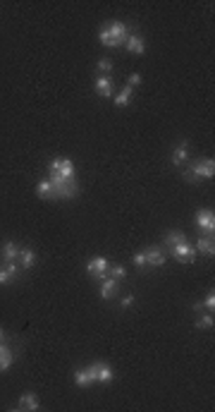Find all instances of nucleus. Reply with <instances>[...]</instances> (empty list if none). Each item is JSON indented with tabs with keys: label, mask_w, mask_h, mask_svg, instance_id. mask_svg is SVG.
Here are the masks:
<instances>
[{
	"label": "nucleus",
	"mask_w": 215,
	"mask_h": 412,
	"mask_svg": "<svg viewBox=\"0 0 215 412\" xmlns=\"http://www.w3.org/2000/svg\"><path fill=\"white\" fill-rule=\"evenodd\" d=\"M129 34L132 32H129V27L124 22H110L98 32V41L106 48H118V46H124Z\"/></svg>",
	"instance_id": "1"
},
{
	"label": "nucleus",
	"mask_w": 215,
	"mask_h": 412,
	"mask_svg": "<svg viewBox=\"0 0 215 412\" xmlns=\"http://www.w3.org/2000/svg\"><path fill=\"white\" fill-rule=\"evenodd\" d=\"M215 175V161L213 158H198L196 163L189 165V170L184 173L186 180H213Z\"/></svg>",
	"instance_id": "2"
},
{
	"label": "nucleus",
	"mask_w": 215,
	"mask_h": 412,
	"mask_svg": "<svg viewBox=\"0 0 215 412\" xmlns=\"http://www.w3.org/2000/svg\"><path fill=\"white\" fill-rule=\"evenodd\" d=\"M196 228L204 238H213V230H215V214L213 209H201L196 211Z\"/></svg>",
	"instance_id": "3"
},
{
	"label": "nucleus",
	"mask_w": 215,
	"mask_h": 412,
	"mask_svg": "<svg viewBox=\"0 0 215 412\" xmlns=\"http://www.w3.org/2000/svg\"><path fill=\"white\" fill-rule=\"evenodd\" d=\"M50 173H58L62 180H76V165L70 158H53L48 165Z\"/></svg>",
	"instance_id": "4"
},
{
	"label": "nucleus",
	"mask_w": 215,
	"mask_h": 412,
	"mask_svg": "<svg viewBox=\"0 0 215 412\" xmlns=\"http://www.w3.org/2000/svg\"><path fill=\"white\" fill-rule=\"evenodd\" d=\"M108 269H110V261L106 257H94V259H88V264H86V273L98 278V281L108 278Z\"/></svg>",
	"instance_id": "5"
},
{
	"label": "nucleus",
	"mask_w": 215,
	"mask_h": 412,
	"mask_svg": "<svg viewBox=\"0 0 215 412\" xmlns=\"http://www.w3.org/2000/svg\"><path fill=\"white\" fill-rule=\"evenodd\" d=\"M172 250V257L177 261H182V264H192L194 259H196V250H194V245L186 240V242H182V245H174V247H170Z\"/></svg>",
	"instance_id": "6"
},
{
	"label": "nucleus",
	"mask_w": 215,
	"mask_h": 412,
	"mask_svg": "<svg viewBox=\"0 0 215 412\" xmlns=\"http://www.w3.org/2000/svg\"><path fill=\"white\" fill-rule=\"evenodd\" d=\"M74 383L79 388H88L96 383V364H88L86 369H76L74 371Z\"/></svg>",
	"instance_id": "7"
},
{
	"label": "nucleus",
	"mask_w": 215,
	"mask_h": 412,
	"mask_svg": "<svg viewBox=\"0 0 215 412\" xmlns=\"http://www.w3.org/2000/svg\"><path fill=\"white\" fill-rule=\"evenodd\" d=\"M94 89H96L98 96H103V98H110L115 94V84H112L110 75H98L96 79H94Z\"/></svg>",
	"instance_id": "8"
},
{
	"label": "nucleus",
	"mask_w": 215,
	"mask_h": 412,
	"mask_svg": "<svg viewBox=\"0 0 215 412\" xmlns=\"http://www.w3.org/2000/svg\"><path fill=\"white\" fill-rule=\"evenodd\" d=\"M14 410H41V400H38V395L34 393V390H26V393H22L20 395V402H17V407Z\"/></svg>",
	"instance_id": "9"
},
{
	"label": "nucleus",
	"mask_w": 215,
	"mask_h": 412,
	"mask_svg": "<svg viewBox=\"0 0 215 412\" xmlns=\"http://www.w3.org/2000/svg\"><path fill=\"white\" fill-rule=\"evenodd\" d=\"M186 158H189V141L184 139V141H180V144L172 149L170 161H172V165H184V163H186Z\"/></svg>",
	"instance_id": "10"
},
{
	"label": "nucleus",
	"mask_w": 215,
	"mask_h": 412,
	"mask_svg": "<svg viewBox=\"0 0 215 412\" xmlns=\"http://www.w3.org/2000/svg\"><path fill=\"white\" fill-rule=\"evenodd\" d=\"M20 276V266H17V261H5L2 266H0V285H8L12 278H17Z\"/></svg>",
	"instance_id": "11"
},
{
	"label": "nucleus",
	"mask_w": 215,
	"mask_h": 412,
	"mask_svg": "<svg viewBox=\"0 0 215 412\" xmlns=\"http://www.w3.org/2000/svg\"><path fill=\"white\" fill-rule=\"evenodd\" d=\"M144 254H146V266L160 269L162 264H165V252L160 247H148V250H144Z\"/></svg>",
	"instance_id": "12"
},
{
	"label": "nucleus",
	"mask_w": 215,
	"mask_h": 412,
	"mask_svg": "<svg viewBox=\"0 0 215 412\" xmlns=\"http://www.w3.org/2000/svg\"><path fill=\"white\" fill-rule=\"evenodd\" d=\"M96 364V383H112L115 379V371L108 362H94Z\"/></svg>",
	"instance_id": "13"
},
{
	"label": "nucleus",
	"mask_w": 215,
	"mask_h": 412,
	"mask_svg": "<svg viewBox=\"0 0 215 412\" xmlns=\"http://www.w3.org/2000/svg\"><path fill=\"white\" fill-rule=\"evenodd\" d=\"M118 290H120V281L110 278V276L100 281V297H103V300H112V297L118 295Z\"/></svg>",
	"instance_id": "14"
},
{
	"label": "nucleus",
	"mask_w": 215,
	"mask_h": 412,
	"mask_svg": "<svg viewBox=\"0 0 215 412\" xmlns=\"http://www.w3.org/2000/svg\"><path fill=\"white\" fill-rule=\"evenodd\" d=\"M124 46H127V51L132 55H144L146 53V44H144V39H141L139 34H129V39L124 41Z\"/></svg>",
	"instance_id": "15"
},
{
	"label": "nucleus",
	"mask_w": 215,
	"mask_h": 412,
	"mask_svg": "<svg viewBox=\"0 0 215 412\" xmlns=\"http://www.w3.org/2000/svg\"><path fill=\"white\" fill-rule=\"evenodd\" d=\"M20 252H22L20 245H17V242H12V240H8V242L2 245V259H5V261H17V259H20Z\"/></svg>",
	"instance_id": "16"
},
{
	"label": "nucleus",
	"mask_w": 215,
	"mask_h": 412,
	"mask_svg": "<svg viewBox=\"0 0 215 412\" xmlns=\"http://www.w3.org/2000/svg\"><path fill=\"white\" fill-rule=\"evenodd\" d=\"M194 250L196 252H201V254H206V257H213L215 254V245H213V238H201L196 240V245H194Z\"/></svg>",
	"instance_id": "17"
},
{
	"label": "nucleus",
	"mask_w": 215,
	"mask_h": 412,
	"mask_svg": "<svg viewBox=\"0 0 215 412\" xmlns=\"http://www.w3.org/2000/svg\"><path fill=\"white\" fill-rule=\"evenodd\" d=\"M20 266L24 269V271H29L34 264H36V252L34 250H29V247H22V252H20Z\"/></svg>",
	"instance_id": "18"
},
{
	"label": "nucleus",
	"mask_w": 215,
	"mask_h": 412,
	"mask_svg": "<svg viewBox=\"0 0 215 412\" xmlns=\"http://www.w3.org/2000/svg\"><path fill=\"white\" fill-rule=\"evenodd\" d=\"M132 96H134V89H132V87H122L118 94H115V106H118V108H124V106H129Z\"/></svg>",
	"instance_id": "19"
},
{
	"label": "nucleus",
	"mask_w": 215,
	"mask_h": 412,
	"mask_svg": "<svg viewBox=\"0 0 215 412\" xmlns=\"http://www.w3.org/2000/svg\"><path fill=\"white\" fill-rule=\"evenodd\" d=\"M12 362H14V357H12L10 347L5 343H0V371H8L12 367Z\"/></svg>",
	"instance_id": "20"
},
{
	"label": "nucleus",
	"mask_w": 215,
	"mask_h": 412,
	"mask_svg": "<svg viewBox=\"0 0 215 412\" xmlns=\"http://www.w3.org/2000/svg\"><path fill=\"white\" fill-rule=\"evenodd\" d=\"M36 194L41 196V199H55V189H53V184L48 182V180H41V182L36 184Z\"/></svg>",
	"instance_id": "21"
},
{
	"label": "nucleus",
	"mask_w": 215,
	"mask_h": 412,
	"mask_svg": "<svg viewBox=\"0 0 215 412\" xmlns=\"http://www.w3.org/2000/svg\"><path fill=\"white\" fill-rule=\"evenodd\" d=\"M186 242V235L180 233V230H170V233H165V245L168 247H174V245H182Z\"/></svg>",
	"instance_id": "22"
},
{
	"label": "nucleus",
	"mask_w": 215,
	"mask_h": 412,
	"mask_svg": "<svg viewBox=\"0 0 215 412\" xmlns=\"http://www.w3.org/2000/svg\"><path fill=\"white\" fill-rule=\"evenodd\" d=\"M108 276H110V278H115V281H124V278H127V269H124L122 264H110Z\"/></svg>",
	"instance_id": "23"
},
{
	"label": "nucleus",
	"mask_w": 215,
	"mask_h": 412,
	"mask_svg": "<svg viewBox=\"0 0 215 412\" xmlns=\"http://www.w3.org/2000/svg\"><path fill=\"white\" fill-rule=\"evenodd\" d=\"M196 328H201V331H208V328H213L215 326V319H213V312H208V314H204L198 321H196Z\"/></svg>",
	"instance_id": "24"
},
{
	"label": "nucleus",
	"mask_w": 215,
	"mask_h": 412,
	"mask_svg": "<svg viewBox=\"0 0 215 412\" xmlns=\"http://www.w3.org/2000/svg\"><path fill=\"white\" fill-rule=\"evenodd\" d=\"M96 70L100 72V75H110V72L115 70V65H112V60H110V58H100V60L96 63Z\"/></svg>",
	"instance_id": "25"
},
{
	"label": "nucleus",
	"mask_w": 215,
	"mask_h": 412,
	"mask_svg": "<svg viewBox=\"0 0 215 412\" xmlns=\"http://www.w3.org/2000/svg\"><path fill=\"white\" fill-rule=\"evenodd\" d=\"M132 261H134L136 269H146V254H144V252H136V254L132 257Z\"/></svg>",
	"instance_id": "26"
},
{
	"label": "nucleus",
	"mask_w": 215,
	"mask_h": 412,
	"mask_svg": "<svg viewBox=\"0 0 215 412\" xmlns=\"http://www.w3.org/2000/svg\"><path fill=\"white\" fill-rule=\"evenodd\" d=\"M201 304H204V309H208V312H213V309H215V295H213V290H210V293L206 295V297H204V302H201Z\"/></svg>",
	"instance_id": "27"
},
{
	"label": "nucleus",
	"mask_w": 215,
	"mask_h": 412,
	"mask_svg": "<svg viewBox=\"0 0 215 412\" xmlns=\"http://www.w3.org/2000/svg\"><path fill=\"white\" fill-rule=\"evenodd\" d=\"M134 302H136V297H134V295H124V297H122V302H120V307H122V309H129V307H134Z\"/></svg>",
	"instance_id": "28"
},
{
	"label": "nucleus",
	"mask_w": 215,
	"mask_h": 412,
	"mask_svg": "<svg viewBox=\"0 0 215 412\" xmlns=\"http://www.w3.org/2000/svg\"><path fill=\"white\" fill-rule=\"evenodd\" d=\"M139 84H141V75H136V72H134V75H129V79H127V87L136 89V87H139Z\"/></svg>",
	"instance_id": "29"
},
{
	"label": "nucleus",
	"mask_w": 215,
	"mask_h": 412,
	"mask_svg": "<svg viewBox=\"0 0 215 412\" xmlns=\"http://www.w3.org/2000/svg\"><path fill=\"white\" fill-rule=\"evenodd\" d=\"M0 343H2V331H0Z\"/></svg>",
	"instance_id": "30"
}]
</instances>
